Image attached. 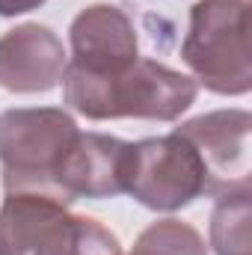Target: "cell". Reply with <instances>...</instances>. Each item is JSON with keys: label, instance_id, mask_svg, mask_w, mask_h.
<instances>
[{"label": "cell", "instance_id": "7c38bea8", "mask_svg": "<svg viewBox=\"0 0 252 255\" xmlns=\"http://www.w3.org/2000/svg\"><path fill=\"white\" fill-rule=\"evenodd\" d=\"M45 0H0V18H15V15H27L33 9H39Z\"/></svg>", "mask_w": 252, "mask_h": 255}, {"label": "cell", "instance_id": "ba28073f", "mask_svg": "<svg viewBox=\"0 0 252 255\" xmlns=\"http://www.w3.org/2000/svg\"><path fill=\"white\" fill-rule=\"evenodd\" d=\"M68 54L48 24H18L0 36V89L15 95L51 92L63 83Z\"/></svg>", "mask_w": 252, "mask_h": 255}, {"label": "cell", "instance_id": "3957f363", "mask_svg": "<svg viewBox=\"0 0 252 255\" xmlns=\"http://www.w3.org/2000/svg\"><path fill=\"white\" fill-rule=\"evenodd\" d=\"M0 255H122V244L107 226L71 214L57 199L6 193L0 205Z\"/></svg>", "mask_w": 252, "mask_h": 255}, {"label": "cell", "instance_id": "6da1fadb", "mask_svg": "<svg viewBox=\"0 0 252 255\" xmlns=\"http://www.w3.org/2000/svg\"><path fill=\"white\" fill-rule=\"evenodd\" d=\"M199 83L169 65L139 57L119 74H86L65 65L63 95L65 104L92 119H151L175 122L196 101Z\"/></svg>", "mask_w": 252, "mask_h": 255}, {"label": "cell", "instance_id": "52a82bcc", "mask_svg": "<svg viewBox=\"0 0 252 255\" xmlns=\"http://www.w3.org/2000/svg\"><path fill=\"white\" fill-rule=\"evenodd\" d=\"M68 65L86 74H119L139 60V39L125 9L92 3L80 9L68 27Z\"/></svg>", "mask_w": 252, "mask_h": 255}, {"label": "cell", "instance_id": "8fae6325", "mask_svg": "<svg viewBox=\"0 0 252 255\" xmlns=\"http://www.w3.org/2000/svg\"><path fill=\"white\" fill-rule=\"evenodd\" d=\"M127 255H208L205 238L181 220H157L139 232L133 250Z\"/></svg>", "mask_w": 252, "mask_h": 255}, {"label": "cell", "instance_id": "277c9868", "mask_svg": "<svg viewBox=\"0 0 252 255\" xmlns=\"http://www.w3.org/2000/svg\"><path fill=\"white\" fill-rule=\"evenodd\" d=\"M181 60L208 92L247 95L252 89L247 0H196Z\"/></svg>", "mask_w": 252, "mask_h": 255}, {"label": "cell", "instance_id": "8992f818", "mask_svg": "<svg viewBox=\"0 0 252 255\" xmlns=\"http://www.w3.org/2000/svg\"><path fill=\"white\" fill-rule=\"evenodd\" d=\"M196 148L205 169V196L223 199L252 190V116L247 110H214L175 128Z\"/></svg>", "mask_w": 252, "mask_h": 255}, {"label": "cell", "instance_id": "5b68a950", "mask_svg": "<svg viewBox=\"0 0 252 255\" xmlns=\"http://www.w3.org/2000/svg\"><path fill=\"white\" fill-rule=\"evenodd\" d=\"M125 193L148 211H181L205 196V169L181 133L130 142Z\"/></svg>", "mask_w": 252, "mask_h": 255}, {"label": "cell", "instance_id": "7a4b0ae2", "mask_svg": "<svg viewBox=\"0 0 252 255\" xmlns=\"http://www.w3.org/2000/svg\"><path fill=\"white\" fill-rule=\"evenodd\" d=\"M80 128L63 107H12L0 113V175L6 193H33L68 205L57 175Z\"/></svg>", "mask_w": 252, "mask_h": 255}, {"label": "cell", "instance_id": "30bf717a", "mask_svg": "<svg viewBox=\"0 0 252 255\" xmlns=\"http://www.w3.org/2000/svg\"><path fill=\"white\" fill-rule=\"evenodd\" d=\"M211 247L217 255H252L250 193L223 196L211 214Z\"/></svg>", "mask_w": 252, "mask_h": 255}, {"label": "cell", "instance_id": "9c48e42d", "mask_svg": "<svg viewBox=\"0 0 252 255\" xmlns=\"http://www.w3.org/2000/svg\"><path fill=\"white\" fill-rule=\"evenodd\" d=\"M127 154L130 142L110 136V133H77L74 145L63 157L57 184L63 196L71 202L77 199H113L125 193Z\"/></svg>", "mask_w": 252, "mask_h": 255}]
</instances>
